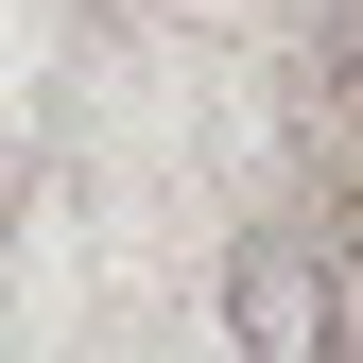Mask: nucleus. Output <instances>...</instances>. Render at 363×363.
Returning <instances> with one entry per match:
<instances>
[{"label":"nucleus","mask_w":363,"mask_h":363,"mask_svg":"<svg viewBox=\"0 0 363 363\" xmlns=\"http://www.w3.org/2000/svg\"><path fill=\"white\" fill-rule=\"evenodd\" d=\"M225 346L242 363H329V259H311L294 225H259V242L225 259Z\"/></svg>","instance_id":"f257e3e1"}]
</instances>
